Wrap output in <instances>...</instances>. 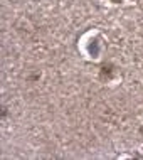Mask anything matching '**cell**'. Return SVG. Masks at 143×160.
<instances>
[{
    "mask_svg": "<svg viewBox=\"0 0 143 160\" xmlns=\"http://www.w3.org/2000/svg\"><path fill=\"white\" fill-rule=\"evenodd\" d=\"M113 66H111V64H105V66L101 68V72H99V78H101V79H110L111 76H113Z\"/></svg>",
    "mask_w": 143,
    "mask_h": 160,
    "instance_id": "1",
    "label": "cell"
},
{
    "mask_svg": "<svg viewBox=\"0 0 143 160\" xmlns=\"http://www.w3.org/2000/svg\"><path fill=\"white\" fill-rule=\"evenodd\" d=\"M111 2H115V3H120V2H123V0H111Z\"/></svg>",
    "mask_w": 143,
    "mask_h": 160,
    "instance_id": "2",
    "label": "cell"
}]
</instances>
